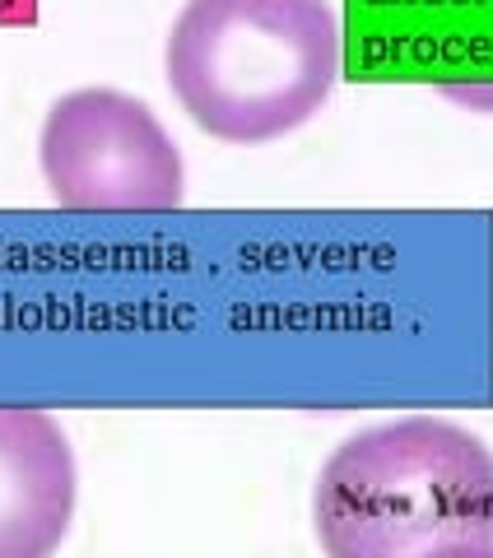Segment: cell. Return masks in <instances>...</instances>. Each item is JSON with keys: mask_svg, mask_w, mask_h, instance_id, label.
Returning a JSON list of instances; mask_svg holds the SVG:
<instances>
[{"mask_svg": "<svg viewBox=\"0 0 493 558\" xmlns=\"http://www.w3.org/2000/svg\"><path fill=\"white\" fill-rule=\"evenodd\" d=\"M312 531L330 558L493 554V451L433 414L368 424L312 484Z\"/></svg>", "mask_w": 493, "mask_h": 558, "instance_id": "1", "label": "cell"}, {"mask_svg": "<svg viewBox=\"0 0 493 558\" xmlns=\"http://www.w3.org/2000/svg\"><path fill=\"white\" fill-rule=\"evenodd\" d=\"M345 65L326 0H187L164 75L191 126L224 145H266L326 108Z\"/></svg>", "mask_w": 493, "mask_h": 558, "instance_id": "2", "label": "cell"}, {"mask_svg": "<svg viewBox=\"0 0 493 558\" xmlns=\"http://www.w3.org/2000/svg\"><path fill=\"white\" fill-rule=\"evenodd\" d=\"M47 196L84 215H164L187 196V163L149 102L121 89H70L38 131Z\"/></svg>", "mask_w": 493, "mask_h": 558, "instance_id": "3", "label": "cell"}, {"mask_svg": "<svg viewBox=\"0 0 493 558\" xmlns=\"http://www.w3.org/2000/svg\"><path fill=\"white\" fill-rule=\"evenodd\" d=\"M80 465L47 410L0 405V558H47L75 521Z\"/></svg>", "mask_w": 493, "mask_h": 558, "instance_id": "4", "label": "cell"}, {"mask_svg": "<svg viewBox=\"0 0 493 558\" xmlns=\"http://www.w3.org/2000/svg\"><path fill=\"white\" fill-rule=\"evenodd\" d=\"M452 98H461V102H474V98H493V89H452Z\"/></svg>", "mask_w": 493, "mask_h": 558, "instance_id": "5", "label": "cell"}]
</instances>
